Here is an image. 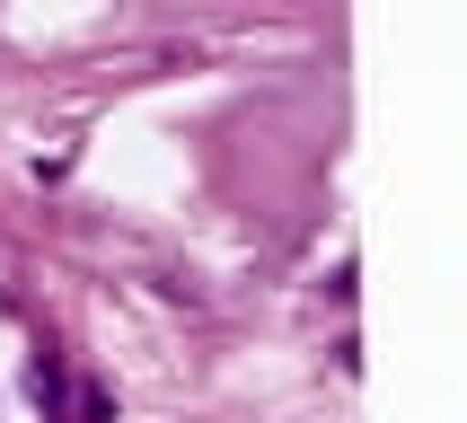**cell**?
<instances>
[]
</instances>
